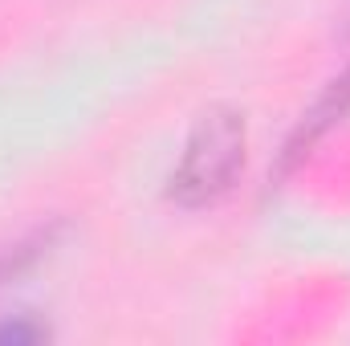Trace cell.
I'll return each instance as SVG.
<instances>
[{"label":"cell","mask_w":350,"mask_h":346,"mask_svg":"<svg viewBox=\"0 0 350 346\" xmlns=\"http://www.w3.org/2000/svg\"><path fill=\"white\" fill-rule=\"evenodd\" d=\"M342 21H347V37H350V0H347V12H342Z\"/></svg>","instance_id":"obj_4"},{"label":"cell","mask_w":350,"mask_h":346,"mask_svg":"<svg viewBox=\"0 0 350 346\" xmlns=\"http://www.w3.org/2000/svg\"><path fill=\"white\" fill-rule=\"evenodd\" d=\"M245 114L228 106H212L187 135L183 155L172 172V200L183 208H200L220 200L237 172L245 168Z\"/></svg>","instance_id":"obj_1"},{"label":"cell","mask_w":350,"mask_h":346,"mask_svg":"<svg viewBox=\"0 0 350 346\" xmlns=\"http://www.w3.org/2000/svg\"><path fill=\"white\" fill-rule=\"evenodd\" d=\"M49 249V232H37L33 241H25V245H16V249H8V253H0V281H12V277H21L33 261L41 257Z\"/></svg>","instance_id":"obj_2"},{"label":"cell","mask_w":350,"mask_h":346,"mask_svg":"<svg viewBox=\"0 0 350 346\" xmlns=\"http://www.w3.org/2000/svg\"><path fill=\"white\" fill-rule=\"evenodd\" d=\"M0 338L25 343V338H41V326H0Z\"/></svg>","instance_id":"obj_3"}]
</instances>
